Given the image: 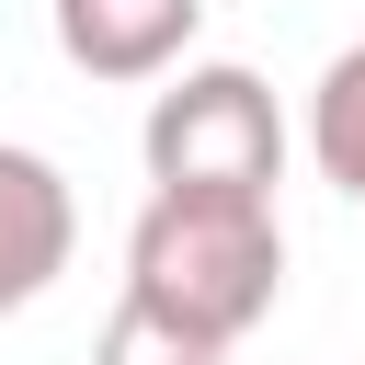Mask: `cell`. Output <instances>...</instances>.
Listing matches in <instances>:
<instances>
[{
	"label": "cell",
	"mask_w": 365,
	"mask_h": 365,
	"mask_svg": "<svg viewBox=\"0 0 365 365\" xmlns=\"http://www.w3.org/2000/svg\"><path fill=\"white\" fill-rule=\"evenodd\" d=\"M285 297V228L274 194H148L125 228V308L194 331V342H240L262 331Z\"/></svg>",
	"instance_id": "obj_1"
},
{
	"label": "cell",
	"mask_w": 365,
	"mask_h": 365,
	"mask_svg": "<svg viewBox=\"0 0 365 365\" xmlns=\"http://www.w3.org/2000/svg\"><path fill=\"white\" fill-rule=\"evenodd\" d=\"M137 148H148V182L160 194H274L285 182V114H274V91L251 80V68H182L160 103H148V125H137Z\"/></svg>",
	"instance_id": "obj_2"
},
{
	"label": "cell",
	"mask_w": 365,
	"mask_h": 365,
	"mask_svg": "<svg viewBox=\"0 0 365 365\" xmlns=\"http://www.w3.org/2000/svg\"><path fill=\"white\" fill-rule=\"evenodd\" d=\"M80 251V194L46 148H11L0 137V319H23Z\"/></svg>",
	"instance_id": "obj_3"
},
{
	"label": "cell",
	"mask_w": 365,
	"mask_h": 365,
	"mask_svg": "<svg viewBox=\"0 0 365 365\" xmlns=\"http://www.w3.org/2000/svg\"><path fill=\"white\" fill-rule=\"evenodd\" d=\"M46 11H57V57L80 80H160V68H182V46L205 23V0H46Z\"/></svg>",
	"instance_id": "obj_4"
},
{
	"label": "cell",
	"mask_w": 365,
	"mask_h": 365,
	"mask_svg": "<svg viewBox=\"0 0 365 365\" xmlns=\"http://www.w3.org/2000/svg\"><path fill=\"white\" fill-rule=\"evenodd\" d=\"M308 160H319V182H342L365 205V46H342L319 68V91H308Z\"/></svg>",
	"instance_id": "obj_5"
},
{
	"label": "cell",
	"mask_w": 365,
	"mask_h": 365,
	"mask_svg": "<svg viewBox=\"0 0 365 365\" xmlns=\"http://www.w3.org/2000/svg\"><path fill=\"white\" fill-rule=\"evenodd\" d=\"M91 365H228V342H194V331H171L148 308H114L103 342H91Z\"/></svg>",
	"instance_id": "obj_6"
}]
</instances>
